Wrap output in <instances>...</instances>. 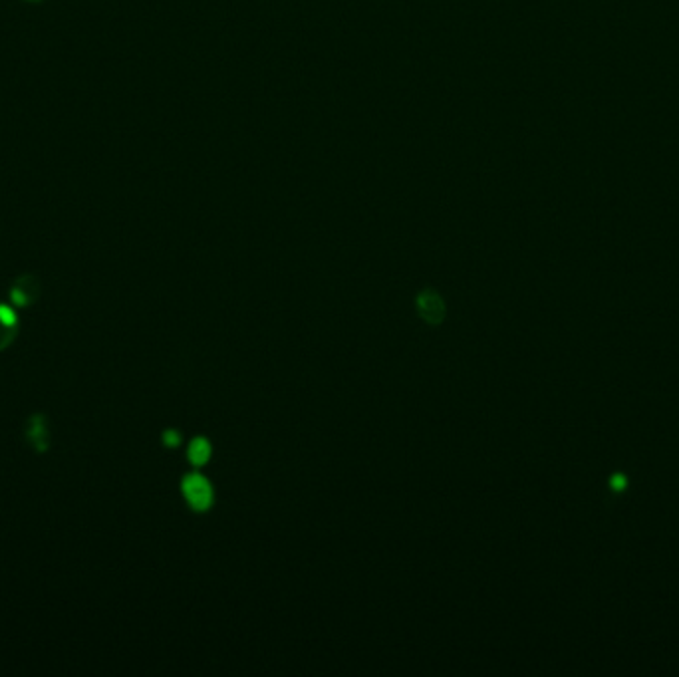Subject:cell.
<instances>
[{"label":"cell","mask_w":679,"mask_h":677,"mask_svg":"<svg viewBox=\"0 0 679 677\" xmlns=\"http://www.w3.org/2000/svg\"><path fill=\"white\" fill-rule=\"evenodd\" d=\"M181 490L185 495V501L189 502V507H193L195 511H207L215 501L211 483L199 473L187 475L181 483Z\"/></svg>","instance_id":"1"},{"label":"cell","mask_w":679,"mask_h":677,"mask_svg":"<svg viewBox=\"0 0 679 677\" xmlns=\"http://www.w3.org/2000/svg\"><path fill=\"white\" fill-rule=\"evenodd\" d=\"M415 308H417V314L422 316L423 322L429 326L441 324L445 318V302H443L441 294L435 290L419 292L415 298Z\"/></svg>","instance_id":"2"},{"label":"cell","mask_w":679,"mask_h":677,"mask_svg":"<svg viewBox=\"0 0 679 677\" xmlns=\"http://www.w3.org/2000/svg\"><path fill=\"white\" fill-rule=\"evenodd\" d=\"M40 296V282L34 274H22L11 286V300L16 306H30Z\"/></svg>","instance_id":"3"},{"label":"cell","mask_w":679,"mask_h":677,"mask_svg":"<svg viewBox=\"0 0 679 677\" xmlns=\"http://www.w3.org/2000/svg\"><path fill=\"white\" fill-rule=\"evenodd\" d=\"M18 332V316L11 306L0 302V350L8 348Z\"/></svg>","instance_id":"4"},{"label":"cell","mask_w":679,"mask_h":677,"mask_svg":"<svg viewBox=\"0 0 679 677\" xmlns=\"http://www.w3.org/2000/svg\"><path fill=\"white\" fill-rule=\"evenodd\" d=\"M26 437L28 441L34 445L36 451H46L48 449V425H46V417L44 415H32L28 420V425H26Z\"/></svg>","instance_id":"5"},{"label":"cell","mask_w":679,"mask_h":677,"mask_svg":"<svg viewBox=\"0 0 679 677\" xmlns=\"http://www.w3.org/2000/svg\"><path fill=\"white\" fill-rule=\"evenodd\" d=\"M211 453H213V447L205 437H195V439L189 443L187 457H189V461H191L195 467H203V465L211 459Z\"/></svg>","instance_id":"6"},{"label":"cell","mask_w":679,"mask_h":677,"mask_svg":"<svg viewBox=\"0 0 679 677\" xmlns=\"http://www.w3.org/2000/svg\"><path fill=\"white\" fill-rule=\"evenodd\" d=\"M163 443L167 447H177V445L181 443V433L175 431V429H167L163 433Z\"/></svg>","instance_id":"7"},{"label":"cell","mask_w":679,"mask_h":677,"mask_svg":"<svg viewBox=\"0 0 679 677\" xmlns=\"http://www.w3.org/2000/svg\"><path fill=\"white\" fill-rule=\"evenodd\" d=\"M28 2H42V0H28Z\"/></svg>","instance_id":"8"}]
</instances>
